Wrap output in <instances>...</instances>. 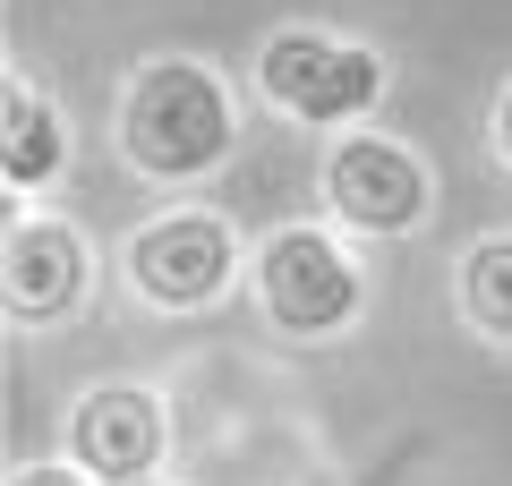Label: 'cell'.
Listing matches in <instances>:
<instances>
[{
    "instance_id": "6da1fadb",
    "label": "cell",
    "mask_w": 512,
    "mask_h": 486,
    "mask_svg": "<svg viewBox=\"0 0 512 486\" xmlns=\"http://www.w3.org/2000/svg\"><path fill=\"white\" fill-rule=\"evenodd\" d=\"M111 128H120V162L137 180L197 188V180H214L222 162H231L239 103H231V86H222V69H205V60H188V52H154L146 69L128 77Z\"/></svg>"
},
{
    "instance_id": "7a4b0ae2",
    "label": "cell",
    "mask_w": 512,
    "mask_h": 486,
    "mask_svg": "<svg viewBox=\"0 0 512 486\" xmlns=\"http://www.w3.org/2000/svg\"><path fill=\"white\" fill-rule=\"evenodd\" d=\"M384 52L376 43L325 35V26H274L256 43V94L299 128H367V111L384 103Z\"/></svg>"
},
{
    "instance_id": "3957f363",
    "label": "cell",
    "mask_w": 512,
    "mask_h": 486,
    "mask_svg": "<svg viewBox=\"0 0 512 486\" xmlns=\"http://www.w3.org/2000/svg\"><path fill=\"white\" fill-rule=\"evenodd\" d=\"M248 282H256L265 324L291 333V342H333V333H350V324L367 316L359 256H350L333 231H316V222H282V231H265L256 256H248Z\"/></svg>"
},
{
    "instance_id": "277c9868",
    "label": "cell",
    "mask_w": 512,
    "mask_h": 486,
    "mask_svg": "<svg viewBox=\"0 0 512 486\" xmlns=\"http://www.w3.org/2000/svg\"><path fill=\"white\" fill-rule=\"evenodd\" d=\"M120 273L154 316H197L239 282V231L222 214H205V205H171V214L128 231Z\"/></svg>"
},
{
    "instance_id": "5b68a950",
    "label": "cell",
    "mask_w": 512,
    "mask_h": 486,
    "mask_svg": "<svg viewBox=\"0 0 512 486\" xmlns=\"http://www.w3.org/2000/svg\"><path fill=\"white\" fill-rule=\"evenodd\" d=\"M316 197L342 231L359 239H410L436 214V180L402 137H376V128H350L325 145V171H316Z\"/></svg>"
},
{
    "instance_id": "8992f818",
    "label": "cell",
    "mask_w": 512,
    "mask_h": 486,
    "mask_svg": "<svg viewBox=\"0 0 512 486\" xmlns=\"http://www.w3.org/2000/svg\"><path fill=\"white\" fill-rule=\"evenodd\" d=\"M171 452V410L163 393H146V384H86L69 410V427H60V461L86 469L94 486H137L154 478Z\"/></svg>"
},
{
    "instance_id": "52a82bcc",
    "label": "cell",
    "mask_w": 512,
    "mask_h": 486,
    "mask_svg": "<svg viewBox=\"0 0 512 486\" xmlns=\"http://www.w3.org/2000/svg\"><path fill=\"white\" fill-rule=\"evenodd\" d=\"M86 273H94V256L60 214H18L9 239H0V307H9V324H26V333L69 324L77 307H86Z\"/></svg>"
},
{
    "instance_id": "ba28073f",
    "label": "cell",
    "mask_w": 512,
    "mask_h": 486,
    "mask_svg": "<svg viewBox=\"0 0 512 486\" xmlns=\"http://www.w3.org/2000/svg\"><path fill=\"white\" fill-rule=\"evenodd\" d=\"M60 171H69V120L35 77H9L0 86V188L9 197H52Z\"/></svg>"
},
{
    "instance_id": "9c48e42d",
    "label": "cell",
    "mask_w": 512,
    "mask_h": 486,
    "mask_svg": "<svg viewBox=\"0 0 512 486\" xmlns=\"http://www.w3.org/2000/svg\"><path fill=\"white\" fill-rule=\"evenodd\" d=\"M453 299H461V324H470L478 342L512 350V231H487V239H470V248H461Z\"/></svg>"
},
{
    "instance_id": "30bf717a",
    "label": "cell",
    "mask_w": 512,
    "mask_h": 486,
    "mask_svg": "<svg viewBox=\"0 0 512 486\" xmlns=\"http://www.w3.org/2000/svg\"><path fill=\"white\" fill-rule=\"evenodd\" d=\"M9 486H94V478L69 461H26V469H9Z\"/></svg>"
},
{
    "instance_id": "8fae6325",
    "label": "cell",
    "mask_w": 512,
    "mask_h": 486,
    "mask_svg": "<svg viewBox=\"0 0 512 486\" xmlns=\"http://www.w3.org/2000/svg\"><path fill=\"white\" fill-rule=\"evenodd\" d=\"M487 137H495V154H504V162H512V86H504V94H495V111H487Z\"/></svg>"
}]
</instances>
